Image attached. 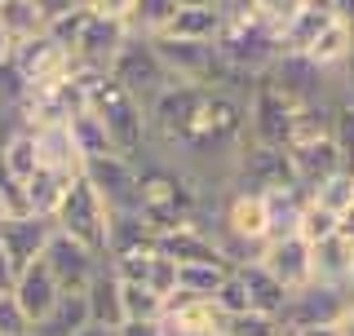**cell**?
Listing matches in <instances>:
<instances>
[{"label":"cell","instance_id":"6","mask_svg":"<svg viewBox=\"0 0 354 336\" xmlns=\"http://www.w3.org/2000/svg\"><path fill=\"white\" fill-rule=\"evenodd\" d=\"M84 182L102 195V204L111 212H138L142 208V168L115 151L84 160Z\"/></svg>","mask_w":354,"mask_h":336},{"label":"cell","instance_id":"10","mask_svg":"<svg viewBox=\"0 0 354 336\" xmlns=\"http://www.w3.org/2000/svg\"><path fill=\"white\" fill-rule=\"evenodd\" d=\"M261 265L283 283V292H301V288L315 283V248L301 239V234H279V239L266 243Z\"/></svg>","mask_w":354,"mask_h":336},{"label":"cell","instance_id":"7","mask_svg":"<svg viewBox=\"0 0 354 336\" xmlns=\"http://www.w3.org/2000/svg\"><path fill=\"white\" fill-rule=\"evenodd\" d=\"M292 111H297L292 97L279 93L266 75H257V84L248 93V142H257V147H288Z\"/></svg>","mask_w":354,"mask_h":336},{"label":"cell","instance_id":"37","mask_svg":"<svg viewBox=\"0 0 354 336\" xmlns=\"http://www.w3.org/2000/svg\"><path fill=\"white\" fill-rule=\"evenodd\" d=\"M84 22H88V9L80 5V9H71V14H62V18H53V22H49V27H44V31H49V36H53V40H58V44H62V49H66V53H75V40H80V31H84Z\"/></svg>","mask_w":354,"mask_h":336},{"label":"cell","instance_id":"39","mask_svg":"<svg viewBox=\"0 0 354 336\" xmlns=\"http://www.w3.org/2000/svg\"><path fill=\"white\" fill-rule=\"evenodd\" d=\"M0 336H31V319L22 315L14 292H0Z\"/></svg>","mask_w":354,"mask_h":336},{"label":"cell","instance_id":"38","mask_svg":"<svg viewBox=\"0 0 354 336\" xmlns=\"http://www.w3.org/2000/svg\"><path fill=\"white\" fill-rule=\"evenodd\" d=\"M147 288H151L155 297H164V301L177 292V261H173V256L155 252V261H151V270H147Z\"/></svg>","mask_w":354,"mask_h":336},{"label":"cell","instance_id":"35","mask_svg":"<svg viewBox=\"0 0 354 336\" xmlns=\"http://www.w3.org/2000/svg\"><path fill=\"white\" fill-rule=\"evenodd\" d=\"M332 142H337L346 168H354V97L337 93V115H332Z\"/></svg>","mask_w":354,"mask_h":336},{"label":"cell","instance_id":"30","mask_svg":"<svg viewBox=\"0 0 354 336\" xmlns=\"http://www.w3.org/2000/svg\"><path fill=\"white\" fill-rule=\"evenodd\" d=\"M120 301H124V323H155L164 319V297H155L147 283L120 279Z\"/></svg>","mask_w":354,"mask_h":336},{"label":"cell","instance_id":"47","mask_svg":"<svg viewBox=\"0 0 354 336\" xmlns=\"http://www.w3.org/2000/svg\"><path fill=\"white\" fill-rule=\"evenodd\" d=\"M337 234H341L346 243H354V204H350V208L337 217Z\"/></svg>","mask_w":354,"mask_h":336},{"label":"cell","instance_id":"12","mask_svg":"<svg viewBox=\"0 0 354 336\" xmlns=\"http://www.w3.org/2000/svg\"><path fill=\"white\" fill-rule=\"evenodd\" d=\"M221 323H226V310L213 297L173 292L164 301V328H169V336H221Z\"/></svg>","mask_w":354,"mask_h":336},{"label":"cell","instance_id":"4","mask_svg":"<svg viewBox=\"0 0 354 336\" xmlns=\"http://www.w3.org/2000/svg\"><path fill=\"white\" fill-rule=\"evenodd\" d=\"M111 80H115L124 93H133L142 106L155 102V97L164 93V88L173 84V75H169V66L160 62V53H155V44L147 36H129V44L115 53V62H111Z\"/></svg>","mask_w":354,"mask_h":336},{"label":"cell","instance_id":"17","mask_svg":"<svg viewBox=\"0 0 354 336\" xmlns=\"http://www.w3.org/2000/svg\"><path fill=\"white\" fill-rule=\"evenodd\" d=\"M288 160H292V173H297V186L306 190H315L324 177L332 173H341L346 168V160H341V151H337V142L324 138V142H306V147H288ZM354 173V168H350Z\"/></svg>","mask_w":354,"mask_h":336},{"label":"cell","instance_id":"32","mask_svg":"<svg viewBox=\"0 0 354 336\" xmlns=\"http://www.w3.org/2000/svg\"><path fill=\"white\" fill-rule=\"evenodd\" d=\"M310 199H315L319 208H328V212H346L350 204H354V173L350 168H341V173H332V177H324L315 190H310Z\"/></svg>","mask_w":354,"mask_h":336},{"label":"cell","instance_id":"31","mask_svg":"<svg viewBox=\"0 0 354 336\" xmlns=\"http://www.w3.org/2000/svg\"><path fill=\"white\" fill-rule=\"evenodd\" d=\"M173 14H177V0H138V5H133V18H129V31L151 40L173 22Z\"/></svg>","mask_w":354,"mask_h":336},{"label":"cell","instance_id":"40","mask_svg":"<svg viewBox=\"0 0 354 336\" xmlns=\"http://www.w3.org/2000/svg\"><path fill=\"white\" fill-rule=\"evenodd\" d=\"M133 5H138V0H84V9L93 18H111V22H129Z\"/></svg>","mask_w":354,"mask_h":336},{"label":"cell","instance_id":"41","mask_svg":"<svg viewBox=\"0 0 354 336\" xmlns=\"http://www.w3.org/2000/svg\"><path fill=\"white\" fill-rule=\"evenodd\" d=\"M213 9L221 14V22H252V18H261L257 0H213Z\"/></svg>","mask_w":354,"mask_h":336},{"label":"cell","instance_id":"28","mask_svg":"<svg viewBox=\"0 0 354 336\" xmlns=\"http://www.w3.org/2000/svg\"><path fill=\"white\" fill-rule=\"evenodd\" d=\"M71 177L62 173H49V168H36V173L22 182V195H27V208L36 212V217H53V208L62 204V190Z\"/></svg>","mask_w":354,"mask_h":336},{"label":"cell","instance_id":"2","mask_svg":"<svg viewBox=\"0 0 354 336\" xmlns=\"http://www.w3.org/2000/svg\"><path fill=\"white\" fill-rule=\"evenodd\" d=\"M213 44H217V53H221V66H226V71H235V75H243V80H257V75H266L274 62H279V53H283L279 27H274V22H266V18L226 22Z\"/></svg>","mask_w":354,"mask_h":336},{"label":"cell","instance_id":"16","mask_svg":"<svg viewBox=\"0 0 354 336\" xmlns=\"http://www.w3.org/2000/svg\"><path fill=\"white\" fill-rule=\"evenodd\" d=\"M332 22H337V5H328V0H306V5L279 27L283 53H306L310 44H315V40L332 27Z\"/></svg>","mask_w":354,"mask_h":336},{"label":"cell","instance_id":"45","mask_svg":"<svg viewBox=\"0 0 354 336\" xmlns=\"http://www.w3.org/2000/svg\"><path fill=\"white\" fill-rule=\"evenodd\" d=\"M14 283H18V265L9 261L5 248H0V292H14Z\"/></svg>","mask_w":354,"mask_h":336},{"label":"cell","instance_id":"43","mask_svg":"<svg viewBox=\"0 0 354 336\" xmlns=\"http://www.w3.org/2000/svg\"><path fill=\"white\" fill-rule=\"evenodd\" d=\"M115 336H169V328H164V319H155V323H120Z\"/></svg>","mask_w":354,"mask_h":336},{"label":"cell","instance_id":"34","mask_svg":"<svg viewBox=\"0 0 354 336\" xmlns=\"http://www.w3.org/2000/svg\"><path fill=\"white\" fill-rule=\"evenodd\" d=\"M297 234L315 248V243H324L337 234V212H328V208H319L315 199H306V208H301V217H297Z\"/></svg>","mask_w":354,"mask_h":336},{"label":"cell","instance_id":"11","mask_svg":"<svg viewBox=\"0 0 354 336\" xmlns=\"http://www.w3.org/2000/svg\"><path fill=\"white\" fill-rule=\"evenodd\" d=\"M346 306H350V297L341 292V288L310 283V288H301V292L288 297L279 323H283V328H297V332H301V328H328V323L341 319V310H346Z\"/></svg>","mask_w":354,"mask_h":336},{"label":"cell","instance_id":"22","mask_svg":"<svg viewBox=\"0 0 354 336\" xmlns=\"http://www.w3.org/2000/svg\"><path fill=\"white\" fill-rule=\"evenodd\" d=\"M350 270H354V243H346L341 234H332V239L315 243V283L341 288V292H346Z\"/></svg>","mask_w":354,"mask_h":336},{"label":"cell","instance_id":"51","mask_svg":"<svg viewBox=\"0 0 354 336\" xmlns=\"http://www.w3.org/2000/svg\"><path fill=\"white\" fill-rule=\"evenodd\" d=\"M204 5H213V0H177V9H204Z\"/></svg>","mask_w":354,"mask_h":336},{"label":"cell","instance_id":"27","mask_svg":"<svg viewBox=\"0 0 354 336\" xmlns=\"http://www.w3.org/2000/svg\"><path fill=\"white\" fill-rule=\"evenodd\" d=\"M226 279H230L226 261H191V265H177V292H186V297H217Z\"/></svg>","mask_w":354,"mask_h":336},{"label":"cell","instance_id":"1","mask_svg":"<svg viewBox=\"0 0 354 336\" xmlns=\"http://www.w3.org/2000/svg\"><path fill=\"white\" fill-rule=\"evenodd\" d=\"M84 111H93V115L102 120L106 142H111V151H115V155H124V160H133V164L147 155V147H151L147 106H142L133 93H124V88L111 80L106 71L93 75L88 97H84Z\"/></svg>","mask_w":354,"mask_h":336},{"label":"cell","instance_id":"48","mask_svg":"<svg viewBox=\"0 0 354 336\" xmlns=\"http://www.w3.org/2000/svg\"><path fill=\"white\" fill-rule=\"evenodd\" d=\"M337 332H341V336H354V301H350L346 310H341V319H337Z\"/></svg>","mask_w":354,"mask_h":336},{"label":"cell","instance_id":"13","mask_svg":"<svg viewBox=\"0 0 354 336\" xmlns=\"http://www.w3.org/2000/svg\"><path fill=\"white\" fill-rule=\"evenodd\" d=\"M129 22H111V18H93L88 14L80 40H75V66H88V71H111V62H115V53L129 44Z\"/></svg>","mask_w":354,"mask_h":336},{"label":"cell","instance_id":"19","mask_svg":"<svg viewBox=\"0 0 354 336\" xmlns=\"http://www.w3.org/2000/svg\"><path fill=\"white\" fill-rule=\"evenodd\" d=\"M155 248H160L164 256H173L177 265H191V261H226L208 226H177L169 234H160V239H155Z\"/></svg>","mask_w":354,"mask_h":336},{"label":"cell","instance_id":"50","mask_svg":"<svg viewBox=\"0 0 354 336\" xmlns=\"http://www.w3.org/2000/svg\"><path fill=\"white\" fill-rule=\"evenodd\" d=\"M75 336H115V332H111V328H97V323H88V328L75 332Z\"/></svg>","mask_w":354,"mask_h":336},{"label":"cell","instance_id":"46","mask_svg":"<svg viewBox=\"0 0 354 336\" xmlns=\"http://www.w3.org/2000/svg\"><path fill=\"white\" fill-rule=\"evenodd\" d=\"M337 84H341V93H350V97H354V49H350L346 66H341V71H337Z\"/></svg>","mask_w":354,"mask_h":336},{"label":"cell","instance_id":"29","mask_svg":"<svg viewBox=\"0 0 354 336\" xmlns=\"http://www.w3.org/2000/svg\"><path fill=\"white\" fill-rule=\"evenodd\" d=\"M0 27L14 44H22L44 31V14L36 9V0H0Z\"/></svg>","mask_w":354,"mask_h":336},{"label":"cell","instance_id":"24","mask_svg":"<svg viewBox=\"0 0 354 336\" xmlns=\"http://www.w3.org/2000/svg\"><path fill=\"white\" fill-rule=\"evenodd\" d=\"M350 49H354V27L346 18H337L332 27L319 36L315 44L306 49V58L319 66V71H328V75H337L341 66H346V58H350Z\"/></svg>","mask_w":354,"mask_h":336},{"label":"cell","instance_id":"14","mask_svg":"<svg viewBox=\"0 0 354 336\" xmlns=\"http://www.w3.org/2000/svg\"><path fill=\"white\" fill-rule=\"evenodd\" d=\"M49 234H53V217H36V212H27V217H0V248L18 265V274L44 256Z\"/></svg>","mask_w":354,"mask_h":336},{"label":"cell","instance_id":"49","mask_svg":"<svg viewBox=\"0 0 354 336\" xmlns=\"http://www.w3.org/2000/svg\"><path fill=\"white\" fill-rule=\"evenodd\" d=\"M9 53H14V40H9V36H5V27H0V66L9 62Z\"/></svg>","mask_w":354,"mask_h":336},{"label":"cell","instance_id":"3","mask_svg":"<svg viewBox=\"0 0 354 336\" xmlns=\"http://www.w3.org/2000/svg\"><path fill=\"white\" fill-rule=\"evenodd\" d=\"M53 230L71 234L75 243H84V248H93L97 256L106 261V234H111V208L102 204V195H97L93 186L80 177H71L62 190V204L53 208Z\"/></svg>","mask_w":354,"mask_h":336},{"label":"cell","instance_id":"44","mask_svg":"<svg viewBox=\"0 0 354 336\" xmlns=\"http://www.w3.org/2000/svg\"><path fill=\"white\" fill-rule=\"evenodd\" d=\"M36 9L44 14V27H49L53 18H62V14H71V9H80V0H36Z\"/></svg>","mask_w":354,"mask_h":336},{"label":"cell","instance_id":"21","mask_svg":"<svg viewBox=\"0 0 354 336\" xmlns=\"http://www.w3.org/2000/svg\"><path fill=\"white\" fill-rule=\"evenodd\" d=\"M84 301H88V319H93L97 328H111V332H115L120 323H124V301H120V274L111 270V265H102V270L88 279Z\"/></svg>","mask_w":354,"mask_h":336},{"label":"cell","instance_id":"54","mask_svg":"<svg viewBox=\"0 0 354 336\" xmlns=\"http://www.w3.org/2000/svg\"><path fill=\"white\" fill-rule=\"evenodd\" d=\"M80 5H84V0H80Z\"/></svg>","mask_w":354,"mask_h":336},{"label":"cell","instance_id":"23","mask_svg":"<svg viewBox=\"0 0 354 336\" xmlns=\"http://www.w3.org/2000/svg\"><path fill=\"white\" fill-rule=\"evenodd\" d=\"M88 301L84 292H62L58 297V306L44 315L36 328H31V336H75V332H84L88 328Z\"/></svg>","mask_w":354,"mask_h":336},{"label":"cell","instance_id":"42","mask_svg":"<svg viewBox=\"0 0 354 336\" xmlns=\"http://www.w3.org/2000/svg\"><path fill=\"white\" fill-rule=\"evenodd\" d=\"M301 5H306V0H257L261 18H266V22H274V27H283V22L292 18V14H297Z\"/></svg>","mask_w":354,"mask_h":336},{"label":"cell","instance_id":"33","mask_svg":"<svg viewBox=\"0 0 354 336\" xmlns=\"http://www.w3.org/2000/svg\"><path fill=\"white\" fill-rule=\"evenodd\" d=\"M71 138H75V147H80L84 160H93V155H111L106 129H102V120H97L93 111H75V115H71Z\"/></svg>","mask_w":354,"mask_h":336},{"label":"cell","instance_id":"5","mask_svg":"<svg viewBox=\"0 0 354 336\" xmlns=\"http://www.w3.org/2000/svg\"><path fill=\"white\" fill-rule=\"evenodd\" d=\"M283 186H297L288 147H257V142H248L239 151V160L226 177V190H248V195H270V190Z\"/></svg>","mask_w":354,"mask_h":336},{"label":"cell","instance_id":"15","mask_svg":"<svg viewBox=\"0 0 354 336\" xmlns=\"http://www.w3.org/2000/svg\"><path fill=\"white\" fill-rule=\"evenodd\" d=\"M36 133V164L49 168V173H62V177H80L84 173V155L71 138V124H40L31 129Z\"/></svg>","mask_w":354,"mask_h":336},{"label":"cell","instance_id":"18","mask_svg":"<svg viewBox=\"0 0 354 336\" xmlns=\"http://www.w3.org/2000/svg\"><path fill=\"white\" fill-rule=\"evenodd\" d=\"M58 297H62V288H58V279L49 274V265H44V261H31L27 270L18 274V283H14V301L22 306V315L31 319V328H36V323L58 306Z\"/></svg>","mask_w":354,"mask_h":336},{"label":"cell","instance_id":"53","mask_svg":"<svg viewBox=\"0 0 354 336\" xmlns=\"http://www.w3.org/2000/svg\"><path fill=\"white\" fill-rule=\"evenodd\" d=\"M328 5H337V0H328Z\"/></svg>","mask_w":354,"mask_h":336},{"label":"cell","instance_id":"36","mask_svg":"<svg viewBox=\"0 0 354 336\" xmlns=\"http://www.w3.org/2000/svg\"><path fill=\"white\" fill-rule=\"evenodd\" d=\"M221 336H283V323L274 315H257V310H248V315H226Z\"/></svg>","mask_w":354,"mask_h":336},{"label":"cell","instance_id":"20","mask_svg":"<svg viewBox=\"0 0 354 336\" xmlns=\"http://www.w3.org/2000/svg\"><path fill=\"white\" fill-rule=\"evenodd\" d=\"M235 279H239L243 297H248V310H257V315H274V319L283 315L288 292H283V283H279L270 270H266L261 261H243V265H235Z\"/></svg>","mask_w":354,"mask_h":336},{"label":"cell","instance_id":"9","mask_svg":"<svg viewBox=\"0 0 354 336\" xmlns=\"http://www.w3.org/2000/svg\"><path fill=\"white\" fill-rule=\"evenodd\" d=\"M40 261L49 265V274L58 279L62 292H84L88 279H93V274L106 265L93 248L75 243L71 234H62V230H53V234H49V243H44V256H40Z\"/></svg>","mask_w":354,"mask_h":336},{"label":"cell","instance_id":"8","mask_svg":"<svg viewBox=\"0 0 354 336\" xmlns=\"http://www.w3.org/2000/svg\"><path fill=\"white\" fill-rule=\"evenodd\" d=\"M266 80L279 88V93H288L297 106H301V102H332V97L341 93L337 75L319 71L306 53H279V62L266 71Z\"/></svg>","mask_w":354,"mask_h":336},{"label":"cell","instance_id":"52","mask_svg":"<svg viewBox=\"0 0 354 336\" xmlns=\"http://www.w3.org/2000/svg\"><path fill=\"white\" fill-rule=\"evenodd\" d=\"M346 297L354 301V270H350V283H346Z\"/></svg>","mask_w":354,"mask_h":336},{"label":"cell","instance_id":"26","mask_svg":"<svg viewBox=\"0 0 354 336\" xmlns=\"http://www.w3.org/2000/svg\"><path fill=\"white\" fill-rule=\"evenodd\" d=\"M221 14L213 5H204V9H177L173 22L160 31V36H177V40H217L221 36Z\"/></svg>","mask_w":354,"mask_h":336},{"label":"cell","instance_id":"25","mask_svg":"<svg viewBox=\"0 0 354 336\" xmlns=\"http://www.w3.org/2000/svg\"><path fill=\"white\" fill-rule=\"evenodd\" d=\"M332 115H337V97H332V102H301V106L292 111L288 147H306V142L332 138Z\"/></svg>","mask_w":354,"mask_h":336}]
</instances>
